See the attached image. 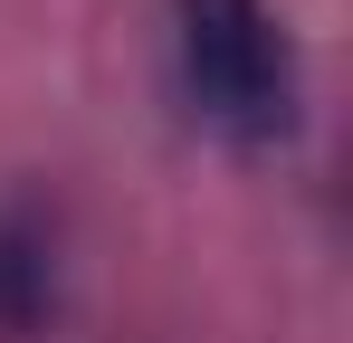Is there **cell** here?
Listing matches in <instances>:
<instances>
[{"mask_svg": "<svg viewBox=\"0 0 353 343\" xmlns=\"http://www.w3.org/2000/svg\"><path fill=\"white\" fill-rule=\"evenodd\" d=\"M58 305V258L29 210H0V334H39Z\"/></svg>", "mask_w": 353, "mask_h": 343, "instance_id": "cell-2", "label": "cell"}, {"mask_svg": "<svg viewBox=\"0 0 353 343\" xmlns=\"http://www.w3.org/2000/svg\"><path fill=\"white\" fill-rule=\"evenodd\" d=\"M181 19V76H191V105L210 134L230 143H287L296 124V48L287 19L268 0H172Z\"/></svg>", "mask_w": 353, "mask_h": 343, "instance_id": "cell-1", "label": "cell"}]
</instances>
